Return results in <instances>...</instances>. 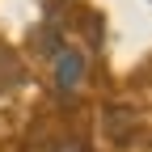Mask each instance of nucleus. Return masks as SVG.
I'll list each match as a JSON object with an SVG mask.
<instances>
[{
  "mask_svg": "<svg viewBox=\"0 0 152 152\" xmlns=\"http://www.w3.org/2000/svg\"><path fill=\"white\" fill-rule=\"evenodd\" d=\"M80 80H85V55L72 51V47H64L59 55H55V89H59V93H72Z\"/></svg>",
  "mask_w": 152,
  "mask_h": 152,
  "instance_id": "f257e3e1",
  "label": "nucleus"
},
{
  "mask_svg": "<svg viewBox=\"0 0 152 152\" xmlns=\"http://www.w3.org/2000/svg\"><path fill=\"white\" fill-rule=\"evenodd\" d=\"M30 152H89V148L76 140H47V144H34Z\"/></svg>",
  "mask_w": 152,
  "mask_h": 152,
  "instance_id": "f03ea898",
  "label": "nucleus"
}]
</instances>
